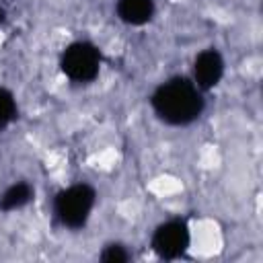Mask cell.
<instances>
[{
    "label": "cell",
    "mask_w": 263,
    "mask_h": 263,
    "mask_svg": "<svg viewBox=\"0 0 263 263\" xmlns=\"http://www.w3.org/2000/svg\"><path fill=\"white\" fill-rule=\"evenodd\" d=\"M195 84L197 88H212L224 74V62L216 49H205L195 58Z\"/></svg>",
    "instance_id": "5"
},
{
    "label": "cell",
    "mask_w": 263,
    "mask_h": 263,
    "mask_svg": "<svg viewBox=\"0 0 263 263\" xmlns=\"http://www.w3.org/2000/svg\"><path fill=\"white\" fill-rule=\"evenodd\" d=\"M117 14L127 25H144L154 14V2L152 0H119Z\"/></svg>",
    "instance_id": "6"
},
{
    "label": "cell",
    "mask_w": 263,
    "mask_h": 263,
    "mask_svg": "<svg viewBox=\"0 0 263 263\" xmlns=\"http://www.w3.org/2000/svg\"><path fill=\"white\" fill-rule=\"evenodd\" d=\"M31 195H33V191H31V187L27 183H14V185H10L2 193V197H0V210L10 212V210H16V208H23L31 199Z\"/></svg>",
    "instance_id": "7"
},
{
    "label": "cell",
    "mask_w": 263,
    "mask_h": 263,
    "mask_svg": "<svg viewBox=\"0 0 263 263\" xmlns=\"http://www.w3.org/2000/svg\"><path fill=\"white\" fill-rule=\"evenodd\" d=\"M152 247H154L156 255L162 259L181 257L185 253V249L189 247V230H187L185 222L171 220V222L160 224L154 232Z\"/></svg>",
    "instance_id": "4"
},
{
    "label": "cell",
    "mask_w": 263,
    "mask_h": 263,
    "mask_svg": "<svg viewBox=\"0 0 263 263\" xmlns=\"http://www.w3.org/2000/svg\"><path fill=\"white\" fill-rule=\"evenodd\" d=\"M101 259H103L105 263H123V261L129 259V255H127V251H125L121 245H111V247H107V249L103 251Z\"/></svg>",
    "instance_id": "9"
},
{
    "label": "cell",
    "mask_w": 263,
    "mask_h": 263,
    "mask_svg": "<svg viewBox=\"0 0 263 263\" xmlns=\"http://www.w3.org/2000/svg\"><path fill=\"white\" fill-rule=\"evenodd\" d=\"M16 115V105L6 88H0V129H4Z\"/></svg>",
    "instance_id": "8"
},
{
    "label": "cell",
    "mask_w": 263,
    "mask_h": 263,
    "mask_svg": "<svg viewBox=\"0 0 263 263\" xmlns=\"http://www.w3.org/2000/svg\"><path fill=\"white\" fill-rule=\"evenodd\" d=\"M95 205V191L88 185H72L58 193L55 214L60 222L68 228H80L88 220Z\"/></svg>",
    "instance_id": "2"
},
{
    "label": "cell",
    "mask_w": 263,
    "mask_h": 263,
    "mask_svg": "<svg viewBox=\"0 0 263 263\" xmlns=\"http://www.w3.org/2000/svg\"><path fill=\"white\" fill-rule=\"evenodd\" d=\"M99 51L95 45L78 41L66 47V51L62 53V70L68 78L76 80V82H88L99 74Z\"/></svg>",
    "instance_id": "3"
},
{
    "label": "cell",
    "mask_w": 263,
    "mask_h": 263,
    "mask_svg": "<svg viewBox=\"0 0 263 263\" xmlns=\"http://www.w3.org/2000/svg\"><path fill=\"white\" fill-rule=\"evenodd\" d=\"M152 107L164 123L187 125L199 117L203 99L195 84L183 78H175L156 88V92L152 95Z\"/></svg>",
    "instance_id": "1"
},
{
    "label": "cell",
    "mask_w": 263,
    "mask_h": 263,
    "mask_svg": "<svg viewBox=\"0 0 263 263\" xmlns=\"http://www.w3.org/2000/svg\"><path fill=\"white\" fill-rule=\"evenodd\" d=\"M2 23H4V8L0 6V25H2Z\"/></svg>",
    "instance_id": "10"
}]
</instances>
